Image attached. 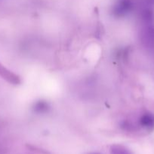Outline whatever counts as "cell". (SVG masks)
I'll return each instance as SVG.
<instances>
[{
	"label": "cell",
	"mask_w": 154,
	"mask_h": 154,
	"mask_svg": "<svg viewBox=\"0 0 154 154\" xmlns=\"http://www.w3.org/2000/svg\"><path fill=\"white\" fill-rule=\"evenodd\" d=\"M0 76L2 77V78L5 79L10 84H19L21 83L19 76L6 69L1 63H0Z\"/></svg>",
	"instance_id": "6da1fadb"
},
{
	"label": "cell",
	"mask_w": 154,
	"mask_h": 154,
	"mask_svg": "<svg viewBox=\"0 0 154 154\" xmlns=\"http://www.w3.org/2000/svg\"><path fill=\"white\" fill-rule=\"evenodd\" d=\"M140 123L143 127L147 129H152L154 127V115L151 114H145L140 117Z\"/></svg>",
	"instance_id": "7a4b0ae2"
},
{
	"label": "cell",
	"mask_w": 154,
	"mask_h": 154,
	"mask_svg": "<svg viewBox=\"0 0 154 154\" xmlns=\"http://www.w3.org/2000/svg\"><path fill=\"white\" fill-rule=\"evenodd\" d=\"M110 153L111 154H131V152L122 145L115 144L110 147Z\"/></svg>",
	"instance_id": "3957f363"
},
{
	"label": "cell",
	"mask_w": 154,
	"mask_h": 154,
	"mask_svg": "<svg viewBox=\"0 0 154 154\" xmlns=\"http://www.w3.org/2000/svg\"><path fill=\"white\" fill-rule=\"evenodd\" d=\"M48 105L47 102H43V101H40L38 102L35 105V111L38 113H44L48 110Z\"/></svg>",
	"instance_id": "277c9868"
},
{
	"label": "cell",
	"mask_w": 154,
	"mask_h": 154,
	"mask_svg": "<svg viewBox=\"0 0 154 154\" xmlns=\"http://www.w3.org/2000/svg\"><path fill=\"white\" fill-rule=\"evenodd\" d=\"M88 154H100V153H88Z\"/></svg>",
	"instance_id": "5b68a950"
}]
</instances>
